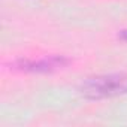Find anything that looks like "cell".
<instances>
[{
	"instance_id": "obj_1",
	"label": "cell",
	"mask_w": 127,
	"mask_h": 127,
	"mask_svg": "<svg viewBox=\"0 0 127 127\" xmlns=\"http://www.w3.org/2000/svg\"><path fill=\"white\" fill-rule=\"evenodd\" d=\"M81 93L90 99L112 97L127 93V75H103L88 78L81 85Z\"/></svg>"
},
{
	"instance_id": "obj_2",
	"label": "cell",
	"mask_w": 127,
	"mask_h": 127,
	"mask_svg": "<svg viewBox=\"0 0 127 127\" xmlns=\"http://www.w3.org/2000/svg\"><path fill=\"white\" fill-rule=\"evenodd\" d=\"M67 63V60H64L63 57H49V58H40L37 61H20L18 67L23 70H32V72H48V70H54L58 67H63Z\"/></svg>"
}]
</instances>
